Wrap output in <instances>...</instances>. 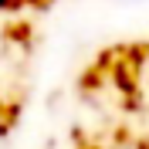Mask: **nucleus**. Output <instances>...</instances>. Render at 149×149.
<instances>
[{
  "mask_svg": "<svg viewBox=\"0 0 149 149\" xmlns=\"http://www.w3.org/2000/svg\"><path fill=\"white\" fill-rule=\"evenodd\" d=\"M51 3H58V0H0V31L7 24H17V20L37 14V10H47Z\"/></svg>",
  "mask_w": 149,
  "mask_h": 149,
  "instance_id": "f03ea898",
  "label": "nucleus"
},
{
  "mask_svg": "<svg viewBox=\"0 0 149 149\" xmlns=\"http://www.w3.org/2000/svg\"><path fill=\"white\" fill-rule=\"evenodd\" d=\"M17 115H20V95L14 92V85H10L7 78H0V146H3V139L10 136Z\"/></svg>",
  "mask_w": 149,
  "mask_h": 149,
  "instance_id": "f257e3e1",
  "label": "nucleus"
}]
</instances>
